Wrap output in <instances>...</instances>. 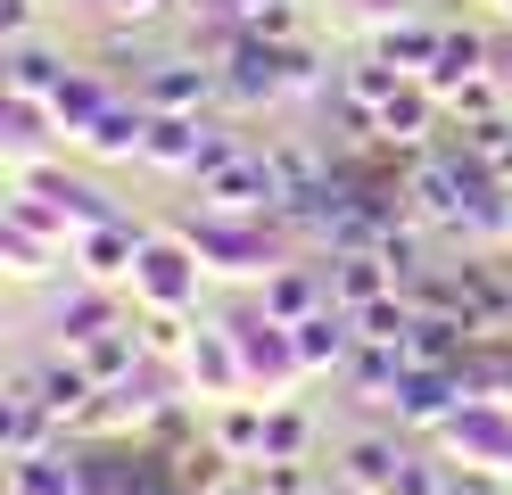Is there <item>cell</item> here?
Segmentation results:
<instances>
[{
    "label": "cell",
    "mask_w": 512,
    "mask_h": 495,
    "mask_svg": "<svg viewBox=\"0 0 512 495\" xmlns=\"http://www.w3.org/2000/svg\"><path fill=\"white\" fill-rule=\"evenodd\" d=\"M141 99L157 116H199L207 99H223V75H215V58H199V50L190 58H157L141 75Z\"/></svg>",
    "instance_id": "ba28073f"
},
{
    "label": "cell",
    "mask_w": 512,
    "mask_h": 495,
    "mask_svg": "<svg viewBox=\"0 0 512 495\" xmlns=\"http://www.w3.org/2000/svg\"><path fill=\"white\" fill-rule=\"evenodd\" d=\"M182 240L207 256V273L223 281H273L281 264H290V231H281L273 215H190L182 223Z\"/></svg>",
    "instance_id": "6da1fadb"
},
{
    "label": "cell",
    "mask_w": 512,
    "mask_h": 495,
    "mask_svg": "<svg viewBox=\"0 0 512 495\" xmlns=\"http://www.w3.org/2000/svg\"><path fill=\"white\" fill-rule=\"evenodd\" d=\"M496 17H504V25H512V0H496Z\"/></svg>",
    "instance_id": "ab89813d"
},
{
    "label": "cell",
    "mask_w": 512,
    "mask_h": 495,
    "mask_svg": "<svg viewBox=\"0 0 512 495\" xmlns=\"http://www.w3.org/2000/svg\"><path fill=\"white\" fill-rule=\"evenodd\" d=\"M405 438H389V429H364V438L339 446V487H364V495H389L397 471H405Z\"/></svg>",
    "instance_id": "4fadbf2b"
},
{
    "label": "cell",
    "mask_w": 512,
    "mask_h": 495,
    "mask_svg": "<svg viewBox=\"0 0 512 495\" xmlns=\"http://www.w3.org/2000/svg\"><path fill=\"white\" fill-rule=\"evenodd\" d=\"M182 372H190V396H199V405H232V396H248L240 347H232V330H223V322L182 347Z\"/></svg>",
    "instance_id": "9c48e42d"
},
{
    "label": "cell",
    "mask_w": 512,
    "mask_h": 495,
    "mask_svg": "<svg viewBox=\"0 0 512 495\" xmlns=\"http://www.w3.org/2000/svg\"><path fill=\"white\" fill-rule=\"evenodd\" d=\"M223 330H232V347H240V372H248V396H256V405H281V396L306 380V363H298V330H290V322H273L265 306H240Z\"/></svg>",
    "instance_id": "7a4b0ae2"
},
{
    "label": "cell",
    "mask_w": 512,
    "mask_h": 495,
    "mask_svg": "<svg viewBox=\"0 0 512 495\" xmlns=\"http://www.w3.org/2000/svg\"><path fill=\"white\" fill-rule=\"evenodd\" d=\"M488 66H496V42H488V33H455V25H446V42H438V58H430V91L446 99V91H463L471 75H488Z\"/></svg>",
    "instance_id": "603a6c76"
},
{
    "label": "cell",
    "mask_w": 512,
    "mask_h": 495,
    "mask_svg": "<svg viewBox=\"0 0 512 495\" xmlns=\"http://www.w3.org/2000/svg\"><path fill=\"white\" fill-rule=\"evenodd\" d=\"M75 355L91 363V380H100V388H124V380H133V363H141L149 347H141V322H116V330H100V339H83Z\"/></svg>",
    "instance_id": "484cf974"
},
{
    "label": "cell",
    "mask_w": 512,
    "mask_h": 495,
    "mask_svg": "<svg viewBox=\"0 0 512 495\" xmlns=\"http://www.w3.org/2000/svg\"><path fill=\"white\" fill-rule=\"evenodd\" d=\"M199 330H190V314H174V306H141V347L149 355H182Z\"/></svg>",
    "instance_id": "4dcf8cb0"
},
{
    "label": "cell",
    "mask_w": 512,
    "mask_h": 495,
    "mask_svg": "<svg viewBox=\"0 0 512 495\" xmlns=\"http://www.w3.org/2000/svg\"><path fill=\"white\" fill-rule=\"evenodd\" d=\"M413 347H380V339H356V355H347V388H356V405H397V380H405Z\"/></svg>",
    "instance_id": "d6986e66"
},
{
    "label": "cell",
    "mask_w": 512,
    "mask_h": 495,
    "mask_svg": "<svg viewBox=\"0 0 512 495\" xmlns=\"http://www.w3.org/2000/svg\"><path fill=\"white\" fill-rule=\"evenodd\" d=\"M75 248L58 240V231H42V223H25V215H0V264H9L17 281H50L58 264H67Z\"/></svg>",
    "instance_id": "2e32d148"
},
{
    "label": "cell",
    "mask_w": 512,
    "mask_h": 495,
    "mask_svg": "<svg viewBox=\"0 0 512 495\" xmlns=\"http://www.w3.org/2000/svg\"><path fill=\"white\" fill-rule=\"evenodd\" d=\"M356 9H364L372 25H389V17H413V0H356Z\"/></svg>",
    "instance_id": "8d00e7d4"
},
{
    "label": "cell",
    "mask_w": 512,
    "mask_h": 495,
    "mask_svg": "<svg viewBox=\"0 0 512 495\" xmlns=\"http://www.w3.org/2000/svg\"><path fill=\"white\" fill-rule=\"evenodd\" d=\"M446 487H455V471H446V462L405 454V471H397V487H389V495H446Z\"/></svg>",
    "instance_id": "1f68e13d"
},
{
    "label": "cell",
    "mask_w": 512,
    "mask_h": 495,
    "mask_svg": "<svg viewBox=\"0 0 512 495\" xmlns=\"http://www.w3.org/2000/svg\"><path fill=\"white\" fill-rule=\"evenodd\" d=\"M347 495H364V487H347Z\"/></svg>",
    "instance_id": "60d3db41"
},
{
    "label": "cell",
    "mask_w": 512,
    "mask_h": 495,
    "mask_svg": "<svg viewBox=\"0 0 512 495\" xmlns=\"http://www.w3.org/2000/svg\"><path fill=\"white\" fill-rule=\"evenodd\" d=\"M199 273H207V256L190 248L182 231H149V240H141V264H133V297H141V306L190 314V306H199Z\"/></svg>",
    "instance_id": "277c9868"
},
{
    "label": "cell",
    "mask_w": 512,
    "mask_h": 495,
    "mask_svg": "<svg viewBox=\"0 0 512 495\" xmlns=\"http://www.w3.org/2000/svg\"><path fill=\"white\" fill-rule=\"evenodd\" d=\"M314 446V421L298 405H265V462H306Z\"/></svg>",
    "instance_id": "f546056e"
},
{
    "label": "cell",
    "mask_w": 512,
    "mask_h": 495,
    "mask_svg": "<svg viewBox=\"0 0 512 495\" xmlns=\"http://www.w3.org/2000/svg\"><path fill=\"white\" fill-rule=\"evenodd\" d=\"M215 75H223V99H232V108H273V99H290V42L248 33Z\"/></svg>",
    "instance_id": "8992f818"
},
{
    "label": "cell",
    "mask_w": 512,
    "mask_h": 495,
    "mask_svg": "<svg viewBox=\"0 0 512 495\" xmlns=\"http://www.w3.org/2000/svg\"><path fill=\"white\" fill-rule=\"evenodd\" d=\"M141 141H149V99H141V91H116L108 108H100V124L83 132V149L100 157V165H124V157H141Z\"/></svg>",
    "instance_id": "9a60e30c"
},
{
    "label": "cell",
    "mask_w": 512,
    "mask_h": 495,
    "mask_svg": "<svg viewBox=\"0 0 512 495\" xmlns=\"http://www.w3.org/2000/svg\"><path fill=\"white\" fill-rule=\"evenodd\" d=\"M446 495H504V479H488V471H455V487Z\"/></svg>",
    "instance_id": "e575fe53"
},
{
    "label": "cell",
    "mask_w": 512,
    "mask_h": 495,
    "mask_svg": "<svg viewBox=\"0 0 512 495\" xmlns=\"http://www.w3.org/2000/svg\"><path fill=\"white\" fill-rule=\"evenodd\" d=\"M124 306H116V289L108 281H83L58 297V347H83V339H100V330H116Z\"/></svg>",
    "instance_id": "44dd1931"
},
{
    "label": "cell",
    "mask_w": 512,
    "mask_h": 495,
    "mask_svg": "<svg viewBox=\"0 0 512 495\" xmlns=\"http://www.w3.org/2000/svg\"><path fill=\"white\" fill-rule=\"evenodd\" d=\"M116 99L108 75H91V66H67V83L50 91V116H58V141H83L91 124H100V108Z\"/></svg>",
    "instance_id": "ffe728a7"
},
{
    "label": "cell",
    "mask_w": 512,
    "mask_h": 495,
    "mask_svg": "<svg viewBox=\"0 0 512 495\" xmlns=\"http://www.w3.org/2000/svg\"><path fill=\"white\" fill-rule=\"evenodd\" d=\"M199 207H207V215H273V207H281L273 149H232L215 174H199Z\"/></svg>",
    "instance_id": "5b68a950"
},
{
    "label": "cell",
    "mask_w": 512,
    "mask_h": 495,
    "mask_svg": "<svg viewBox=\"0 0 512 495\" xmlns=\"http://www.w3.org/2000/svg\"><path fill=\"white\" fill-rule=\"evenodd\" d=\"M389 289H397V273H389V256H380V248H356V256H331V297H339L347 314H364L372 297H389Z\"/></svg>",
    "instance_id": "cb8c5ba5"
},
{
    "label": "cell",
    "mask_w": 512,
    "mask_h": 495,
    "mask_svg": "<svg viewBox=\"0 0 512 495\" xmlns=\"http://www.w3.org/2000/svg\"><path fill=\"white\" fill-rule=\"evenodd\" d=\"M438 42H446V25H430V17H389V25L372 33V50L389 58V66H405V75H430Z\"/></svg>",
    "instance_id": "d4e9b609"
},
{
    "label": "cell",
    "mask_w": 512,
    "mask_h": 495,
    "mask_svg": "<svg viewBox=\"0 0 512 495\" xmlns=\"http://www.w3.org/2000/svg\"><path fill=\"white\" fill-rule=\"evenodd\" d=\"M166 0H108V17H124V25H141V17H157Z\"/></svg>",
    "instance_id": "d590c367"
},
{
    "label": "cell",
    "mask_w": 512,
    "mask_h": 495,
    "mask_svg": "<svg viewBox=\"0 0 512 495\" xmlns=\"http://www.w3.org/2000/svg\"><path fill=\"white\" fill-rule=\"evenodd\" d=\"M265 297H256V306H265L273 322H306L314 306H331V264H281L273 281H256Z\"/></svg>",
    "instance_id": "e0dca14e"
},
{
    "label": "cell",
    "mask_w": 512,
    "mask_h": 495,
    "mask_svg": "<svg viewBox=\"0 0 512 495\" xmlns=\"http://www.w3.org/2000/svg\"><path fill=\"white\" fill-rule=\"evenodd\" d=\"M215 446L232 462H265V405H256V396H232V405L215 413Z\"/></svg>",
    "instance_id": "4316f807"
},
{
    "label": "cell",
    "mask_w": 512,
    "mask_h": 495,
    "mask_svg": "<svg viewBox=\"0 0 512 495\" xmlns=\"http://www.w3.org/2000/svg\"><path fill=\"white\" fill-rule=\"evenodd\" d=\"M496 174H504V182H512V141H504V149H496Z\"/></svg>",
    "instance_id": "f35d334b"
},
{
    "label": "cell",
    "mask_w": 512,
    "mask_h": 495,
    "mask_svg": "<svg viewBox=\"0 0 512 495\" xmlns=\"http://www.w3.org/2000/svg\"><path fill=\"white\" fill-rule=\"evenodd\" d=\"M290 330H298V363H306V372H347V355H356V339H364L356 314H347L339 297H331V306H314L306 322H290Z\"/></svg>",
    "instance_id": "7c38bea8"
},
{
    "label": "cell",
    "mask_w": 512,
    "mask_h": 495,
    "mask_svg": "<svg viewBox=\"0 0 512 495\" xmlns=\"http://www.w3.org/2000/svg\"><path fill=\"white\" fill-rule=\"evenodd\" d=\"M438 446H446L455 471L512 479V405H504V396H463V405L438 421Z\"/></svg>",
    "instance_id": "3957f363"
},
{
    "label": "cell",
    "mask_w": 512,
    "mask_h": 495,
    "mask_svg": "<svg viewBox=\"0 0 512 495\" xmlns=\"http://www.w3.org/2000/svg\"><path fill=\"white\" fill-rule=\"evenodd\" d=\"M50 446H67V421L42 405L34 372H17L9 396H0V462H25V454H50Z\"/></svg>",
    "instance_id": "52a82bcc"
},
{
    "label": "cell",
    "mask_w": 512,
    "mask_h": 495,
    "mask_svg": "<svg viewBox=\"0 0 512 495\" xmlns=\"http://www.w3.org/2000/svg\"><path fill=\"white\" fill-rule=\"evenodd\" d=\"M141 240L149 231L141 223H124V215H108V223H91L83 240H75V264H83V281H133V264H141Z\"/></svg>",
    "instance_id": "8fae6325"
},
{
    "label": "cell",
    "mask_w": 512,
    "mask_h": 495,
    "mask_svg": "<svg viewBox=\"0 0 512 495\" xmlns=\"http://www.w3.org/2000/svg\"><path fill=\"white\" fill-rule=\"evenodd\" d=\"M9 495H83V454H75V438L50 446V454L9 462Z\"/></svg>",
    "instance_id": "7402d4cb"
},
{
    "label": "cell",
    "mask_w": 512,
    "mask_h": 495,
    "mask_svg": "<svg viewBox=\"0 0 512 495\" xmlns=\"http://www.w3.org/2000/svg\"><path fill=\"white\" fill-rule=\"evenodd\" d=\"M174 479H182V495H223V487H232V454H223L215 438H207V446L190 438V446L174 454Z\"/></svg>",
    "instance_id": "f1b7e54d"
},
{
    "label": "cell",
    "mask_w": 512,
    "mask_h": 495,
    "mask_svg": "<svg viewBox=\"0 0 512 495\" xmlns=\"http://www.w3.org/2000/svg\"><path fill=\"white\" fill-rule=\"evenodd\" d=\"M67 83V58H50L42 42H9V91L17 99H50Z\"/></svg>",
    "instance_id": "83f0119b"
},
{
    "label": "cell",
    "mask_w": 512,
    "mask_h": 495,
    "mask_svg": "<svg viewBox=\"0 0 512 495\" xmlns=\"http://www.w3.org/2000/svg\"><path fill=\"white\" fill-rule=\"evenodd\" d=\"M463 372H438V363H405V380H397V429H438L446 413H455L463 405Z\"/></svg>",
    "instance_id": "30bf717a"
},
{
    "label": "cell",
    "mask_w": 512,
    "mask_h": 495,
    "mask_svg": "<svg viewBox=\"0 0 512 495\" xmlns=\"http://www.w3.org/2000/svg\"><path fill=\"white\" fill-rule=\"evenodd\" d=\"M58 132V116H50V99H0V149H9V174L25 182V174H42V141Z\"/></svg>",
    "instance_id": "5bb4252c"
},
{
    "label": "cell",
    "mask_w": 512,
    "mask_h": 495,
    "mask_svg": "<svg viewBox=\"0 0 512 495\" xmlns=\"http://www.w3.org/2000/svg\"><path fill=\"white\" fill-rule=\"evenodd\" d=\"M223 495H273V487H265V479L248 471V479H232V487H223Z\"/></svg>",
    "instance_id": "74e56055"
},
{
    "label": "cell",
    "mask_w": 512,
    "mask_h": 495,
    "mask_svg": "<svg viewBox=\"0 0 512 495\" xmlns=\"http://www.w3.org/2000/svg\"><path fill=\"white\" fill-rule=\"evenodd\" d=\"M256 479H265L273 495H314V471H306V462H256Z\"/></svg>",
    "instance_id": "d6a6232c"
},
{
    "label": "cell",
    "mask_w": 512,
    "mask_h": 495,
    "mask_svg": "<svg viewBox=\"0 0 512 495\" xmlns=\"http://www.w3.org/2000/svg\"><path fill=\"white\" fill-rule=\"evenodd\" d=\"M199 157H207V124H199V116H157V108H149L141 165H157V174H199Z\"/></svg>",
    "instance_id": "ac0fdd59"
},
{
    "label": "cell",
    "mask_w": 512,
    "mask_h": 495,
    "mask_svg": "<svg viewBox=\"0 0 512 495\" xmlns=\"http://www.w3.org/2000/svg\"><path fill=\"white\" fill-rule=\"evenodd\" d=\"M0 42H34V0H0Z\"/></svg>",
    "instance_id": "836d02e7"
},
{
    "label": "cell",
    "mask_w": 512,
    "mask_h": 495,
    "mask_svg": "<svg viewBox=\"0 0 512 495\" xmlns=\"http://www.w3.org/2000/svg\"><path fill=\"white\" fill-rule=\"evenodd\" d=\"M314 495H323V487H314Z\"/></svg>",
    "instance_id": "b9f144b4"
}]
</instances>
